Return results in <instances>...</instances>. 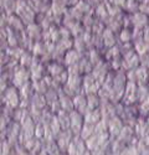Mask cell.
Masks as SVG:
<instances>
[{
    "mask_svg": "<svg viewBox=\"0 0 149 155\" xmlns=\"http://www.w3.org/2000/svg\"><path fill=\"white\" fill-rule=\"evenodd\" d=\"M3 102H5V106L8 108H10V109L18 108L21 104L20 92L18 91V88L15 86L8 87L5 93H3Z\"/></svg>",
    "mask_w": 149,
    "mask_h": 155,
    "instance_id": "1",
    "label": "cell"
},
{
    "mask_svg": "<svg viewBox=\"0 0 149 155\" xmlns=\"http://www.w3.org/2000/svg\"><path fill=\"white\" fill-rule=\"evenodd\" d=\"M82 78H83V81H82V93H84L86 96H88V94H98L99 89H101L99 87H102V86L96 81L93 74L92 73L84 74Z\"/></svg>",
    "mask_w": 149,
    "mask_h": 155,
    "instance_id": "2",
    "label": "cell"
},
{
    "mask_svg": "<svg viewBox=\"0 0 149 155\" xmlns=\"http://www.w3.org/2000/svg\"><path fill=\"white\" fill-rule=\"evenodd\" d=\"M30 78H31V72L25 67L19 66L14 70V76H12L11 82H12V86H15L16 88H20L25 83L30 82Z\"/></svg>",
    "mask_w": 149,
    "mask_h": 155,
    "instance_id": "3",
    "label": "cell"
},
{
    "mask_svg": "<svg viewBox=\"0 0 149 155\" xmlns=\"http://www.w3.org/2000/svg\"><path fill=\"white\" fill-rule=\"evenodd\" d=\"M108 73H109V64L107 62H104L103 60L101 62H98L96 66L93 67V71H92L93 77H94L96 81L101 86L104 83L106 77H107Z\"/></svg>",
    "mask_w": 149,
    "mask_h": 155,
    "instance_id": "4",
    "label": "cell"
},
{
    "mask_svg": "<svg viewBox=\"0 0 149 155\" xmlns=\"http://www.w3.org/2000/svg\"><path fill=\"white\" fill-rule=\"evenodd\" d=\"M131 21L133 29H141L144 30L147 26H149V18L148 15L143 14V12L138 11L135 14H131Z\"/></svg>",
    "mask_w": 149,
    "mask_h": 155,
    "instance_id": "5",
    "label": "cell"
},
{
    "mask_svg": "<svg viewBox=\"0 0 149 155\" xmlns=\"http://www.w3.org/2000/svg\"><path fill=\"white\" fill-rule=\"evenodd\" d=\"M72 99H73L74 109L78 110L81 114H86L87 112L90 110L88 106H87V96L84 93H78V94L74 96Z\"/></svg>",
    "mask_w": 149,
    "mask_h": 155,
    "instance_id": "6",
    "label": "cell"
},
{
    "mask_svg": "<svg viewBox=\"0 0 149 155\" xmlns=\"http://www.w3.org/2000/svg\"><path fill=\"white\" fill-rule=\"evenodd\" d=\"M68 0H51V11L57 16H64L68 11Z\"/></svg>",
    "mask_w": 149,
    "mask_h": 155,
    "instance_id": "7",
    "label": "cell"
},
{
    "mask_svg": "<svg viewBox=\"0 0 149 155\" xmlns=\"http://www.w3.org/2000/svg\"><path fill=\"white\" fill-rule=\"evenodd\" d=\"M18 16L22 20V22L25 25H31L34 22H36V18H37V14L34 11V9H31L30 5H28L26 8H25L22 11H20Z\"/></svg>",
    "mask_w": 149,
    "mask_h": 155,
    "instance_id": "8",
    "label": "cell"
},
{
    "mask_svg": "<svg viewBox=\"0 0 149 155\" xmlns=\"http://www.w3.org/2000/svg\"><path fill=\"white\" fill-rule=\"evenodd\" d=\"M26 34L29 35L30 38H32L34 41H42V35H44V30L37 22H34L31 25H28L26 28Z\"/></svg>",
    "mask_w": 149,
    "mask_h": 155,
    "instance_id": "9",
    "label": "cell"
},
{
    "mask_svg": "<svg viewBox=\"0 0 149 155\" xmlns=\"http://www.w3.org/2000/svg\"><path fill=\"white\" fill-rule=\"evenodd\" d=\"M82 58V55L80 52H77L74 48L68 50L67 52L65 54V60H64V64L66 67L73 66V64H77Z\"/></svg>",
    "mask_w": 149,
    "mask_h": 155,
    "instance_id": "10",
    "label": "cell"
},
{
    "mask_svg": "<svg viewBox=\"0 0 149 155\" xmlns=\"http://www.w3.org/2000/svg\"><path fill=\"white\" fill-rule=\"evenodd\" d=\"M58 101L61 103V107L66 112H72L74 106H73V99L72 97H70L68 94H66L64 92V89H61V91L58 92Z\"/></svg>",
    "mask_w": 149,
    "mask_h": 155,
    "instance_id": "11",
    "label": "cell"
},
{
    "mask_svg": "<svg viewBox=\"0 0 149 155\" xmlns=\"http://www.w3.org/2000/svg\"><path fill=\"white\" fill-rule=\"evenodd\" d=\"M47 73L54 77V78H56V77H58L60 74H62L66 70H65V64L64 63H60V62H56V61H52L50 62L47 64Z\"/></svg>",
    "mask_w": 149,
    "mask_h": 155,
    "instance_id": "12",
    "label": "cell"
},
{
    "mask_svg": "<svg viewBox=\"0 0 149 155\" xmlns=\"http://www.w3.org/2000/svg\"><path fill=\"white\" fill-rule=\"evenodd\" d=\"M135 72V82L138 84H147L149 82V70L147 67L139 66L134 70Z\"/></svg>",
    "mask_w": 149,
    "mask_h": 155,
    "instance_id": "13",
    "label": "cell"
},
{
    "mask_svg": "<svg viewBox=\"0 0 149 155\" xmlns=\"http://www.w3.org/2000/svg\"><path fill=\"white\" fill-rule=\"evenodd\" d=\"M6 21H8V26L14 29L15 31L22 32L24 31V26L25 24L22 22V20L16 15V14H12L10 16H6Z\"/></svg>",
    "mask_w": 149,
    "mask_h": 155,
    "instance_id": "14",
    "label": "cell"
},
{
    "mask_svg": "<svg viewBox=\"0 0 149 155\" xmlns=\"http://www.w3.org/2000/svg\"><path fill=\"white\" fill-rule=\"evenodd\" d=\"M102 38H103V46L104 47L111 48V47L116 46V35L112 30L106 28V30L102 34Z\"/></svg>",
    "mask_w": 149,
    "mask_h": 155,
    "instance_id": "15",
    "label": "cell"
},
{
    "mask_svg": "<svg viewBox=\"0 0 149 155\" xmlns=\"http://www.w3.org/2000/svg\"><path fill=\"white\" fill-rule=\"evenodd\" d=\"M46 98H45V94H40V93H34V96L31 97L30 99V107H34V108H37V109H41L46 106Z\"/></svg>",
    "mask_w": 149,
    "mask_h": 155,
    "instance_id": "16",
    "label": "cell"
},
{
    "mask_svg": "<svg viewBox=\"0 0 149 155\" xmlns=\"http://www.w3.org/2000/svg\"><path fill=\"white\" fill-rule=\"evenodd\" d=\"M94 16H96V19L102 20L103 22H106L107 19L111 18L109 14H108V10H107V6H106V3H99V4L94 8Z\"/></svg>",
    "mask_w": 149,
    "mask_h": 155,
    "instance_id": "17",
    "label": "cell"
},
{
    "mask_svg": "<svg viewBox=\"0 0 149 155\" xmlns=\"http://www.w3.org/2000/svg\"><path fill=\"white\" fill-rule=\"evenodd\" d=\"M31 52H32V55L36 56V57H42V56H45L46 54H48L46 42H44V41H35V45H34V47H32Z\"/></svg>",
    "mask_w": 149,
    "mask_h": 155,
    "instance_id": "18",
    "label": "cell"
},
{
    "mask_svg": "<svg viewBox=\"0 0 149 155\" xmlns=\"http://www.w3.org/2000/svg\"><path fill=\"white\" fill-rule=\"evenodd\" d=\"M20 92V97L21 99H31V97L34 96V87H32V82H28L25 83L22 87L19 88Z\"/></svg>",
    "mask_w": 149,
    "mask_h": 155,
    "instance_id": "19",
    "label": "cell"
},
{
    "mask_svg": "<svg viewBox=\"0 0 149 155\" xmlns=\"http://www.w3.org/2000/svg\"><path fill=\"white\" fill-rule=\"evenodd\" d=\"M44 66H42V63L41 61L36 64V66L31 67L30 68V72H31V80L32 81H39V80H44Z\"/></svg>",
    "mask_w": 149,
    "mask_h": 155,
    "instance_id": "20",
    "label": "cell"
},
{
    "mask_svg": "<svg viewBox=\"0 0 149 155\" xmlns=\"http://www.w3.org/2000/svg\"><path fill=\"white\" fill-rule=\"evenodd\" d=\"M2 8L5 11L6 16L15 14L16 11V0H2Z\"/></svg>",
    "mask_w": 149,
    "mask_h": 155,
    "instance_id": "21",
    "label": "cell"
},
{
    "mask_svg": "<svg viewBox=\"0 0 149 155\" xmlns=\"http://www.w3.org/2000/svg\"><path fill=\"white\" fill-rule=\"evenodd\" d=\"M133 45H134V51L139 56H143L145 54H149V44L144 41V38H143V40L133 42Z\"/></svg>",
    "mask_w": 149,
    "mask_h": 155,
    "instance_id": "22",
    "label": "cell"
},
{
    "mask_svg": "<svg viewBox=\"0 0 149 155\" xmlns=\"http://www.w3.org/2000/svg\"><path fill=\"white\" fill-rule=\"evenodd\" d=\"M106 6H107L108 14H109L111 18H119V16H122L124 14V12H123V8L117 6L114 4H111L109 2L106 3Z\"/></svg>",
    "mask_w": 149,
    "mask_h": 155,
    "instance_id": "23",
    "label": "cell"
},
{
    "mask_svg": "<svg viewBox=\"0 0 149 155\" xmlns=\"http://www.w3.org/2000/svg\"><path fill=\"white\" fill-rule=\"evenodd\" d=\"M119 41L122 44H128L133 41V30L129 28H123L119 32Z\"/></svg>",
    "mask_w": 149,
    "mask_h": 155,
    "instance_id": "24",
    "label": "cell"
},
{
    "mask_svg": "<svg viewBox=\"0 0 149 155\" xmlns=\"http://www.w3.org/2000/svg\"><path fill=\"white\" fill-rule=\"evenodd\" d=\"M73 48L77 51V52H80L81 55H84V52L87 51V44L83 41V38L81 36L78 37H74L73 38Z\"/></svg>",
    "mask_w": 149,
    "mask_h": 155,
    "instance_id": "25",
    "label": "cell"
},
{
    "mask_svg": "<svg viewBox=\"0 0 149 155\" xmlns=\"http://www.w3.org/2000/svg\"><path fill=\"white\" fill-rule=\"evenodd\" d=\"M32 87L35 93H40V94H45L48 91V86L45 82V80H39V81H32Z\"/></svg>",
    "mask_w": 149,
    "mask_h": 155,
    "instance_id": "26",
    "label": "cell"
},
{
    "mask_svg": "<svg viewBox=\"0 0 149 155\" xmlns=\"http://www.w3.org/2000/svg\"><path fill=\"white\" fill-rule=\"evenodd\" d=\"M84 118L87 123H97L101 118V112H99V109H90L84 114Z\"/></svg>",
    "mask_w": 149,
    "mask_h": 155,
    "instance_id": "27",
    "label": "cell"
},
{
    "mask_svg": "<svg viewBox=\"0 0 149 155\" xmlns=\"http://www.w3.org/2000/svg\"><path fill=\"white\" fill-rule=\"evenodd\" d=\"M87 57H88V60L91 61V63L93 64V66H96L98 62L102 61L101 54H99V51L97 48H91V50L87 51Z\"/></svg>",
    "mask_w": 149,
    "mask_h": 155,
    "instance_id": "28",
    "label": "cell"
},
{
    "mask_svg": "<svg viewBox=\"0 0 149 155\" xmlns=\"http://www.w3.org/2000/svg\"><path fill=\"white\" fill-rule=\"evenodd\" d=\"M70 119H71V125L72 127H76L77 129L81 127L82 124V114L78 110H72L70 112Z\"/></svg>",
    "mask_w": 149,
    "mask_h": 155,
    "instance_id": "29",
    "label": "cell"
},
{
    "mask_svg": "<svg viewBox=\"0 0 149 155\" xmlns=\"http://www.w3.org/2000/svg\"><path fill=\"white\" fill-rule=\"evenodd\" d=\"M139 5H141V3L137 2V0H127V3L123 9L126 10L128 14H135V12L139 11Z\"/></svg>",
    "mask_w": 149,
    "mask_h": 155,
    "instance_id": "30",
    "label": "cell"
},
{
    "mask_svg": "<svg viewBox=\"0 0 149 155\" xmlns=\"http://www.w3.org/2000/svg\"><path fill=\"white\" fill-rule=\"evenodd\" d=\"M149 97V84H138V102H143Z\"/></svg>",
    "mask_w": 149,
    "mask_h": 155,
    "instance_id": "31",
    "label": "cell"
},
{
    "mask_svg": "<svg viewBox=\"0 0 149 155\" xmlns=\"http://www.w3.org/2000/svg\"><path fill=\"white\" fill-rule=\"evenodd\" d=\"M101 104V98L98 94H88L87 96V106L90 109H96Z\"/></svg>",
    "mask_w": 149,
    "mask_h": 155,
    "instance_id": "32",
    "label": "cell"
},
{
    "mask_svg": "<svg viewBox=\"0 0 149 155\" xmlns=\"http://www.w3.org/2000/svg\"><path fill=\"white\" fill-rule=\"evenodd\" d=\"M122 54H121V48L119 46H113V47H111V48H107V52L104 54V58L111 61V60H113L116 57H119Z\"/></svg>",
    "mask_w": 149,
    "mask_h": 155,
    "instance_id": "33",
    "label": "cell"
},
{
    "mask_svg": "<svg viewBox=\"0 0 149 155\" xmlns=\"http://www.w3.org/2000/svg\"><path fill=\"white\" fill-rule=\"evenodd\" d=\"M45 98L50 104H51V103L58 101V91H56L54 88H48V91L45 93Z\"/></svg>",
    "mask_w": 149,
    "mask_h": 155,
    "instance_id": "34",
    "label": "cell"
},
{
    "mask_svg": "<svg viewBox=\"0 0 149 155\" xmlns=\"http://www.w3.org/2000/svg\"><path fill=\"white\" fill-rule=\"evenodd\" d=\"M94 21H96V19H93L92 14H87L82 19V25H83V28L86 30H91L92 26H93V24H94Z\"/></svg>",
    "mask_w": 149,
    "mask_h": 155,
    "instance_id": "35",
    "label": "cell"
},
{
    "mask_svg": "<svg viewBox=\"0 0 149 155\" xmlns=\"http://www.w3.org/2000/svg\"><path fill=\"white\" fill-rule=\"evenodd\" d=\"M139 112H141V114H144V115H147V114L149 113V97H148L145 101H143V102L141 103Z\"/></svg>",
    "mask_w": 149,
    "mask_h": 155,
    "instance_id": "36",
    "label": "cell"
},
{
    "mask_svg": "<svg viewBox=\"0 0 149 155\" xmlns=\"http://www.w3.org/2000/svg\"><path fill=\"white\" fill-rule=\"evenodd\" d=\"M139 11L143 12V14H145V15H149V3L147 2V0H144V2L141 3V5H139Z\"/></svg>",
    "mask_w": 149,
    "mask_h": 155,
    "instance_id": "37",
    "label": "cell"
},
{
    "mask_svg": "<svg viewBox=\"0 0 149 155\" xmlns=\"http://www.w3.org/2000/svg\"><path fill=\"white\" fill-rule=\"evenodd\" d=\"M141 66L149 68V54H145L141 56Z\"/></svg>",
    "mask_w": 149,
    "mask_h": 155,
    "instance_id": "38",
    "label": "cell"
},
{
    "mask_svg": "<svg viewBox=\"0 0 149 155\" xmlns=\"http://www.w3.org/2000/svg\"><path fill=\"white\" fill-rule=\"evenodd\" d=\"M108 2H109L111 4L117 5V6L124 8V5H126V3H127V0H108Z\"/></svg>",
    "mask_w": 149,
    "mask_h": 155,
    "instance_id": "39",
    "label": "cell"
},
{
    "mask_svg": "<svg viewBox=\"0 0 149 155\" xmlns=\"http://www.w3.org/2000/svg\"><path fill=\"white\" fill-rule=\"evenodd\" d=\"M45 2H51V0H45Z\"/></svg>",
    "mask_w": 149,
    "mask_h": 155,
    "instance_id": "40",
    "label": "cell"
},
{
    "mask_svg": "<svg viewBox=\"0 0 149 155\" xmlns=\"http://www.w3.org/2000/svg\"><path fill=\"white\" fill-rule=\"evenodd\" d=\"M148 70H149V68H148Z\"/></svg>",
    "mask_w": 149,
    "mask_h": 155,
    "instance_id": "41",
    "label": "cell"
}]
</instances>
